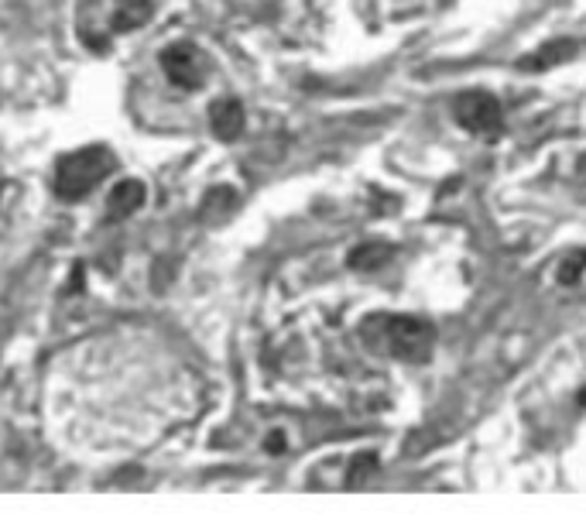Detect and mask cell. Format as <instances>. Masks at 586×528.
Here are the masks:
<instances>
[{
  "instance_id": "6da1fadb",
  "label": "cell",
  "mask_w": 586,
  "mask_h": 528,
  "mask_svg": "<svg viewBox=\"0 0 586 528\" xmlns=\"http://www.w3.org/2000/svg\"><path fill=\"white\" fill-rule=\"evenodd\" d=\"M110 172H114V155L107 148H100V144L62 155L59 165H55V182H52L55 196L62 203H76V199L90 196Z\"/></svg>"
},
{
  "instance_id": "7a4b0ae2",
  "label": "cell",
  "mask_w": 586,
  "mask_h": 528,
  "mask_svg": "<svg viewBox=\"0 0 586 528\" xmlns=\"http://www.w3.org/2000/svg\"><path fill=\"white\" fill-rule=\"evenodd\" d=\"M453 117L463 131L477 134V138H487V141L501 138V131H504L501 100H497L494 93H484V90H467V93L456 96Z\"/></svg>"
},
{
  "instance_id": "3957f363",
  "label": "cell",
  "mask_w": 586,
  "mask_h": 528,
  "mask_svg": "<svg viewBox=\"0 0 586 528\" xmlns=\"http://www.w3.org/2000/svg\"><path fill=\"white\" fill-rule=\"evenodd\" d=\"M388 350L405 364H425L436 350V326L422 316L388 319Z\"/></svg>"
},
{
  "instance_id": "277c9868",
  "label": "cell",
  "mask_w": 586,
  "mask_h": 528,
  "mask_svg": "<svg viewBox=\"0 0 586 528\" xmlns=\"http://www.w3.org/2000/svg\"><path fill=\"white\" fill-rule=\"evenodd\" d=\"M162 66L168 72V79H172L175 86H182V90H196L199 79H203V69H206L203 52L189 42L168 45L162 52Z\"/></svg>"
},
{
  "instance_id": "5b68a950",
  "label": "cell",
  "mask_w": 586,
  "mask_h": 528,
  "mask_svg": "<svg viewBox=\"0 0 586 528\" xmlns=\"http://www.w3.org/2000/svg\"><path fill=\"white\" fill-rule=\"evenodd\" d=\"M210 124H213V134L220 141H237L240 134H244V103L240 100H216L210 107Z\"/></svg>"
},
{
  "instance_id": "8992f818",
  "label": "cell",
  "mask_w": 586,
  "mask_h": 528,
  "mask_svg": "<svg viewBox=\"0 0 586 528\" xmlns=\"http://www.w3.org/2000/svg\"><path fill=\"white\" fill-rule=\"evenodd\" d=\"M141 206H144V182H138V179L117 182V186L110 189V196H107V216L110 220H127V216H134Z\"/></svg>"
},
{
  "instance_id": "52a82bcc",
  "label": "cell",
  "mask_w": 586,
  "mask_h": 528,
  "mask_svg": "<svg viewBox=\"0 0 586 528\" xmlns=\"http://www.w3.org/2000/svg\"><path fill=\"white\" fill-rule=\"evenodd\" d=\"M391 258H395V247H391L388 240H364V244H357L347 254V264L353 271H377Z\"/></svg>"
},
{
  "instance_id": "ba28073f",
  "label": "cell",
  "mask_w": 586,
  "mask_h": 528,
  "mask_svg": "<svg viewBox=\"0 0 586 528\" xmlns=\"http://www.w3.org/2000/svg\"><path fill=\"white\" fill-rule=\"evenodd\" d=\"M573 55H576V42H549V45H542L539 52L528 55V59H521L518 69L521 72H545V69L559 66V62L573 59Z\"/></svg>"
},
{
  "instance_id": "9c48e42d",
  "label": "cell",
  "mask_w": 586,
  "mask_h": 528,
  "mask_svg": "<svg viewBox=\"0 0 586 528\" xmlns=\"http://www.w3.org/2000/svg\"><path fill=\"white\" fill-rule=\"evenodd\" d=\"M580 275H586V251L566 254V258L559 261V268H556V278L563 285H576V282H580Z\"/></svg>"
},
{
  "instance_id": "30bf717a",
  "label": "cell",
  "mask_w": 586,
  "mask_h": 528,
  "mask_svg": "<svg viewBox=\"0 0 586 528\" xmlns=\"http://www.w3.org/2000/svg\"><path fill=\"white\" fill-rule=\"evenodd\" d=\"M148 18H151V4H148V0H134V4H127L124 11L117 14L114 24L120 31H131V28H141V24Z\"/></svg>"
},
{
  "instance_id": "8fae6325",
  "label": "cell",
  "mask_w": 586,
  "mask_h": 528,
  "mask_svg": "<svg viewBox=\"0 0 586 528\" xmlns=\"http://www.w3.org/2000/svg\"><path fill=\"white\" fill-rule=\"evenodd\" d=\"M377 470V456L374 453H360V456H353V470H350V484L357 487V484H364V477H371Z\"/></svg>"
},
{
  "instance_id": "7c38bea8",
  "label": "cell",
  "mask_w": 586,
  "mask_h": 528,
  "mask_svg": "<svg viewBox=\"0 0 586 528\" xmlns=\"http://www.w3.org/2000/svg\"><path fill=\"white\" fill-rule=\"evenodd\" d=\"M268 450L271 453H282L285 450V436H282V432H271V436H268Z\"/></svg>"
},
{
  "instance_id": "4fadbf2b",
  "label": "cell",
  "mask_w": 586,
  "mask_h": 528,
  "mask_svg": "<svg viewBox=\"0 0 586 528\" xmlns=\"http://www.w3.org/2000/svg\"><path fill=\"white\" fill-rule=\"evenodd\" d=\"M580 172H583V179H586V155L580 158Z\"/></svg>"
}]
</instances>
